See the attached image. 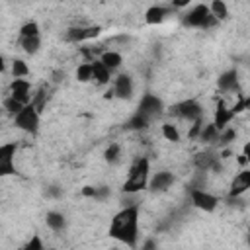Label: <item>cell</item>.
Listing matches in <instances>:
<instances>
[{
	"instance_id": "obj_4",
	"label": "cell",
	"mask_w": 250,
	"mask_h": 250,
	"mask_svg": "<svg viewBox=\"0 0 250 250\" xmlns=\"http://www.w3.org/2000/svg\"><path fill=\"white\" fill-rule=\"evenodd\" d=\"M16 125L27 133H35L39 127V115L37 109L31 104H25L18 113H16Z\"/></svg>"
},
{
	"instance_id": "obj_6",
	"label": "cell",
	"mask_w": 250,
	"mask_h": 250,
	"mask_svg": "<svg viewBox=\"0 0 250 250\" xmlns=\"http://www.w3.org/2000/svg\"><path fill=\"white\" fill-rule=\"evenodd\" d=\"M14 152H16V145H2L0 146V176L16 174Z\"/></svg>"
},
{
	"instance_id": "obj_38",
	"label": "cell",
	"mask_w": 250,
	"mask_h": 250,
	"mask_svg": "<svg viewBox=\"0 0 250 250\" xmlns=\"http://www.w3.org/2000/svg\"><path fill=\"white\" fill-rule=\"evenodd\" d=\"M246 160H248V158H246V154H242V156L238 158V162H240V164H246Z\"/></svg>"
},
{
	"instance_id": "obj_24",
	"label": "cell",
	"mask_w": 250,
	"mask_h": 250,
	"mask_svg": "<svg viewBox=\"0 0 250 250\" xmlns=\"http://www.w3.org/2000/svg\"><path fill=\"white\" fill-rule=\"evenodd\" d=\"M76 78L80 82H88L92 78V62H84L76 68Z\"/></svg>"
},
{
	"instance_id": "obj_23",
	"label": "cell",
	"mask_w": 250,
	"mask_h": 250,
	"mask_svg": "<svg viewBox=\"0 0 250 250\" xmlns=\"http://www.w3.org/2000/svg\"><path fill=\"white\" fill-rule=\"evenodd\" d=\"M211 14H213L217 20H225V18L229 16V10H227V6H225L223 0H213V4H211Z\"/></svg>"
},
{
	"instance_id": "obj_5",
	"label": "cell",
	"mask_w": 250,
	"mask_h": 250,
	"mask_svg": "<svg viewBox=\"0 0 250 250\" xmlns=\"http://www.w3.org/2000/svg\"><path fill=\"white\" fill-rule=\"evenodd\" d=\"M160 111H162V102H160L156 96H152V94H146V96L141 100V104H139V113L145 115L148 121H150L152 117H156Z\"/></svg>"
},
{
	"instance_id": "obj_27",
	"label": "cell",
	"mask_w": 250,
	"mask_h": 250,
	"mask_svg": "<svg viewBox=\"0 0 250 250\" xmlns=\"http://www.w3.org/2000/svg\"><path fill=\"white\" fill-rule=\"evenodd\" d=\"M12 72H14V76L16 78H20V76H25L27 72H29V68H27V64L23 62V61H14V64H12Z\"/></svg>"
},
{
	"instance_id": "obj_17",
	"label": "cell",
	"mask_w": 250,
	"mask_h": 250,
	"mask_svg": "<svg viewBox=\"0 0 250 250\" xmlns=\"http://www.w3.org/2000/svg\"><path fill=\"white\" fill-rule=\"evenodd\" d=\"M232 115H234V113H232L230 109H227V107H223V104H219V107H217V111H215V125H217V129H223V127L230 121Z\"/></svg>"
},
{
	"instance_id": "obj_34",
	"label": "cell",
	"mask_w": 250,
	"mask_h": 250,
	"mask_svg": "<svg viewBox=\"0 0 250 250\" xmlns=\"http://www.w3.org/2000/svg\"><path fill=\"white\" fill-rule=\"evenodd\" d=\"M107 195H109L107 188H96V199H105Z\"/></svg>"
},
{
	"instance_id": "obj_22",
	"label": "cell",
	"mask_w": 250,
	"mask_h": 250,
	"mask_svg": "<svg viewBox=\"0 0 250 250\" xmlns=\"http://www.w3.org/2000/svg\"><path fill=\"white\" fill-rule=\"evenodd\" d=\"M21 47L25 53L33 55L39 51V35H33V37H21Z\"/></svg>"
},
{
	"instance_id": "obj_35",
	"label": "cell",
	"mask_w": 250,
	"mask_h": 250,
	"mask_svg": "<svg viewBox=\"0 0 250 250\" xmlns=\"http://www.w3.org/2000/svg\"><path fill=\"white\" fill-rule=\"evenodd\" d=\"M82 193H84L86 197H96V188H92V186H86V188L82 189Z\"/></svg>"
},
{
	"instance_id": "obj_25",
	"label": "cell",
	"mask_w": 250,
	"mask_h": 250,
	"mask_svg": "<svg viewBox=\"0 0 250 250\" xmlns=\"http://www.w3.org/2000/svg\"><path fill=\"white\" fill-rule=\"evenodd\" d=\"M21 107H23V104H21V102H18L14 96H10V98H6V100H4V109H6V111H10V113H14V115H16Z\"/></svg>"
},
{
	"instance_id": "obj_19",
	"label": "cell",
	"mask_w": 250,
	"mask_h": 250,
	"mask_svg": "<svg viewBox=\"0 0 250 250\" xmlns=\"http://www.w3.org/2000/svg\"><path fill=\"white\" fill-rule=\"evenodd\" d=\"M47 225L53 229V230H62L64 229V225H66V221H64V217L61 215V213H57V211H51V213H47Z\"/></svg>"
},
{
	"instance_id": "obj_14",
	"label": "cell",
	"mask_w": 250,
	"mask_h": 250,
	"mask_svg": "<svg viewBox=\"0 0 250 250\" xmlns=\"http://www.w3.org/2000/svg\"><path fill=\"white\" fill-rule=\"evenodd\" d=\"M172 182H174V176H172L170 172H158V174L152 178L150 188H152L154 191H162V189L170 188V186H172Z\"/></svg>"
},
{
	"instance_id": "obj_8",
	"label": "cell",
	"mask_w": 250,
	"mask_h": 250,
	"mask_svg": "<svg viewBox=\"0 0 250 250\" xmlns=\"http://www.w3.org/2000/svg\"><path fill=\"white\" fill-rule=\"evenodd\" d=\"M191 201L195 203V207H199V209H203V211H213L215 207H217V197H213L211 193H207V191H203V189H191Z\"/></svg>"
},
{
	"instance_id": "obj_36",
	"label": "cell",
	"mask_w": 250,
	"mask_h": 250,
	"mask_svg": "<svg viewBox=\"0 0 250 250\" xmlns=\"http://www.w3.org/2000/svg\"><path fill=\"white\" fill-rule=\"evenodd\" d=\"M191 0H172V6H176V8H184V6H188Z\"/></svg>"
},
{
	"instance_id": "obj_21",
	"label": "cell",
	"mask_w": 250,
	"mask_h": 250,
	"mask_svg": "<svg viewBox=\"0 0 250 250\" xmlns=\"http://www.w3.org/2000/svg\"><path fill=\"white\" fill-rule=\"evenodd\" d=\"M234 86H236V72L234 70H229L219 78V88L221 90H234Z\"/></svg>"
},
{
	"instance_id": "obj_39",
	"label": "cell",
	"mask_w": 250,
	"mask_h": 250,
	"mask_svg": "<svg viewBox=\"0 0 250 250\" xmlns=\"http://www.w3.org/2000/svg\"><path fill=\"white\" fill-rule=\"evenodd\" d=\"M2 70H4V59L0 57V72H2Z\"/></svg>"
},
{
	"instance_id": "obj_2",
	"label": "cell",
	"mask_w": 250,
	"mask_h": 250,
	"mask_svg": "<svg viewBox=\"0 0 250 250\" xmlns=\"http://www.w3.org/2000/svg\"><path fill=\"white\" fill-rule=\"evenodd\" d=\"M146 176H148V160L141 158V160H137L133 164V168L129 172V178L123 184V191H127V193L141 191L146 186Z\"/></svg>"
},
{
	"instance_id": "obj_20",
	"label": "cell",
	"mask_w": 250,
	"mask_h": 250,
	"mask_svg": "<svg viewBox=\"0 0 250 250\" xmlns=\"http://www.w3.org/2000/svg\"><path fill=\"white\" fill-rule=\"evenodd\" d=\"M100 61L105 64V68L113 70V68H117V66L121 64V55H119V53H113V51H107V53L102 55Z\"/></svg>"
},
{
	"instance_id": "obj_31",
	"label": "cell",
	"mask_w": 250,
	"mask_h": 250,
	"mask_svg": "<svg viewBox=\"0 0 250 250\" xmlns=\"http://www.w3.org/2000/svg\"><path fill=\"white\" fill-rule=\"evenodd\" d=\"M45 96H47V94H45V92L41 90V92H39V94H37V96H35V98L31 100V105H33V107H35L37 111H41V107L45 105Z\"/></svg>"
},
{
	"instance_id": "obj_3",
	"label": "cell",
	"mask_w": 250,
	"mask_h": 250,
	"mask_svg": "<svg viewBox=\"0 0 250 250\" xmlns=\"http://www.w3.org/2000/svg\"><path fill=\"white\" fill-rule=\"evenodd\" d=\"M184 23L191 25V27H213L217 23V18L213 14H209V8L205 4H201V6H195L184 18Z\"/></svg>"
},
{
	"instance_id": "obj_16",
	"label": "cell",
	"mask_w": 250,
	"mask_h": 250,
	"mask_svg": "<svg viewBox=\"0 0 250 250\" xmlns=\"http://www.w3.org/2000/svg\"><path fill=\"white\" fill-rule=\"evenodd\" d=\"M166 14H168V10H164L160 6H152V8L146 10L145 20H146V23H160L166 18Z\"/></svg>"
},
{
	"instance_id": "obj_29",
	"label": "cell",
	"mask_w": 250,
	"mask_h": 250,
	"mask_svg": "<svg viewBox=\"0 0 250 250\" xmlns=\"http://www.w3.org/2000/svg\"><path fill=\"white\" fill-rule=\"evenodd\" d=\"M33 35H39V25L35 21H29L21 27V37H33Z\"/></svg>"
},
{
	"instance_id": "obj_33",
	"label": "cell",
	"mask_w": 250,
	"mask_h": 250,
	"mask_svg": "<svg viewBox=\"0 0 250 250\" xmlns=\"http://www.w3.org/2000/svg\"><path fill=\"white\" fill-rule=\"evenodd\" d=\"M25 248H27V250H41V248H43V244H41V240H39L37 236H33V238L25 244Z\"/></svg>"
},
{
	"instance_id": "obj_30",
	"label": "cell",
	"mask_w": 250,
	"mask_h": 250,
	"mask_svg": "<svg viewBox=\"0 0 250 250\" xmlns=\"http://www.w3.org/2000/svg\"><path fill=\"white\" fill-rule=\"evenodd\" d=\"M117 156H119V145H109L105 148V160L107 162H115Z\"/></svg>"
},
{
	"instance_id": "obj_15",
	"label": "cell",
	"mask_w": 250,
	"mask_h": 250,
	"mask_svg": "<svg viewBox=\"0 0 250 250\" xmlns=\"http://www.w3.org/2000/svg\"><path fill=\"white\" fill-rule=\"evenodd\" d=\"M92 78H96L100 84H105L109 80V68H105V64L102 61H94L92 62Z\"/></svg>"
},
{
	"instance_id": "obj_13",
	"label": "cell",
	"mask_w": 250,
	"mask_h": 250,
	"mask_svg": "<svg viewBox=\"0 0 250 250\" xmlns=\"http://www.w3.org/2000/svg\"><path fill=\"white\" fill-rule=\"evenodd\" d=\"M10 88H12V96L18 102H21L23 105L29 104V100H31V96H29V82H25V80H14Z\"/></svg>"
},
{
	"instance_id": "obj_12",
	"label": "cell",
	"mask_w": 250,
	"mask_h": 250,
	"mask_svg": "<svg viewBox=\"0 0 250 250\" xmlns=\"http://www.w3.org/2000/svg\"><path fill=\"white\" fill-rule=\"evenodd\" d=\"M100 27L98 25H94V27H86V29H82V27H72V29H68V33H66V39L68 41H84V39H92V37H96V35H100Z\"/></svg>"
},
{
	"instance_id": "obj_32",
	"label": "cell",
	"mask_w": 250,
	"mask_h": 250,
	"mask_svg": "<svg viewBox=\"0 0 250 250\" xmlns=\"http://www.w3.org/2000/svg\"><path fill=\"white\" fill-rule=\"evenodd\" d=\"M234 137H236V133H234L232 129H229V131H225V133L219 137V143H221V145H229V143H230Z\"/></svg>"
},
{
	"instance_id": "obj_1",
	"label": "cell",
	"mask_w": 250,
	"mask_h": 250,
	"mask_svg": "<svg viewBox=\"0 0 250 250\" xmlns=\"http://www.w3.org/2000/svg\"><path fill=\"white\" fill-rule=\"evenodd\" d=\"M137 207H125L123 211H119L115 217H113V223H111V229H109V234L129 246H135L137 242Z\"/></svg>"
},
{
	"instance_id": "obj_7",
	"label": "cell",
	"mask_w": 250,
	"mask_h": 250,
	"mask_svg": "<svg viewBox=\"0 0 250 250\" xmlns=\"http://www.w3.org/2000/svg\"><path fill=\"white\" fill-rule=\"evenodd\" d=\"M176 115L184 117V119H189V121H195V119H201V107L197 102L193 100H188V102H182L178 105H174L172 109Z\"/></svg>"
},
{
	"instance_id": "obj_28",
	"label": "cell",
	"mask_w": 250,
	"mask_h": 250,
	"mask_svg": "<svg viewBox=\"0 0 250 250\" xmlns=\"http://www.w3.org/2000/svg\"><path fill=\"white\" fill-rule=\"evenodd\" d=\"M162 135L168 139V141H172V143H178L180 141V135H178V131H176V127L174 125H162Z\"/></svg>"
},
{
	"instance_id": "obj_37",
	"label": "cell",
	"mask_w": 250,
	"mask_h": 250,
	"mask_svg": "<svg viewBox=\"0 0 250 250\" xmlns=\"http://www.w3.org/2000/svg\"><path fill=\"white\" fill-rule=\"evenodd\" d=\"M49 195H53V197H59V195H61V189H59L57 186H53V188H49Z\"/></svg>"
},
{
	"instance_id": "obj_9",
	"label": "cell",
	"mask_w": 250,
	"mask_h": 250,
	"mask_svg": "<svg viewBox=\"0 0 250 250\" xmlns=\"http://www.w3.org/2000/svg\"><path fill=\"white\" fill-rule=\"evenodd\" d=\"M115 96L129 100L133 96V80L129 74H119L115 80Z\"/></svg>"
},
{
	"instance_id": "obj_18",
	"label": "cell",
	"mask_w": 250,
	"mask_h": 250,
	"mask_svg": "<svg viewBox=\"0 0 250 250\" xmlns=\"http://www.w3.org/2000/svg\"><path fill=\"white\" fill-rule=\"evenodd\" d=\"M199 139H201L203 143H213V141H217V139H219V129H217V125H215V123H209V125L201 127Z\"/></svg>"
},
{
	"instance_id": "obj_10",
	"label": "cell",
	"mask_w": 250,
	"mask_h": 250,
	"mask_svg": "<svg viewBox=\"0 0 250 250\" xmlns=\"http://www.w3.org/2000/svg\"><path fill=\"white\" fill-rule=\"evenodd\" d=\"M195 166L199 172H205V170H221V164L217 162V156L213 152H199L195 156Z\"/></svg>"
},
{
	"instance_id": "obj_26",
	"label": "cell",
	"mask_w": 250,
	"mask_h": 250,
	"mask_svg": "<svg viewBox=\"0 0 250 250\" xmlns=\"http://www.w3.org/2000/svg\"><path fill=\"white\" fill-rule=\"evenodd\" d=\"M146 125H148V119H146L145 115H141L139 111L129 119V127H131V129H145Z\"/></svg>"
},
{
	"instance_id": "obj_11",
	"label": "cell",
	"mask_w": 250,
	"mask_h": 250,
	"mask_svg": "<svg viewBox=\"0 0 250 250\" xmlns=\"http://www.w3.org/2000/svg\"><path fill=\"white\" fill-rule=\"evenodd\" d=\"M250 188V172L242 170L238 176H234L232 184H230V197H236L240 193H244Z\"/></svg>"
}]
</instances>
